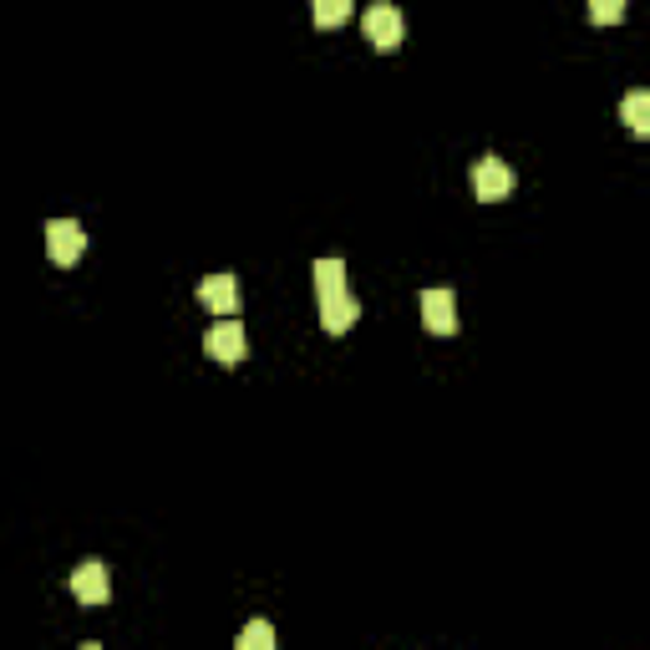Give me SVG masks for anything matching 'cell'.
<instances>
[{"instance_id": "cell-1", "label": "cell", "mask_w": 650, "mask_h": 650, "mask_svg": "<svg viewBox=\"0 0 650 650\" xmlns=\"http://www.w3.org/2000/svg\"><path fill=\"white\" fill-rule=\"evenodd\" d=\"M361 36H366L376 52H397V46L407 42V21H401L397 5H387V0H381V5H372V11H366V21H361Z\"/></svg>"}, {"instance_id": "cell-2", "label": "cell", "mask_w": 650, "mask_h": 650, "mask_svg": "<svg viewBox=\"0 0 650 650\" xmlns=\"http://www.w3.org/2000/svg\"><path fill=\"white\" fill-rule=\"evenodd\" d=\"M204 351L219 361V366H239V361L250 356V335H244V326H239L235 316H224L219 326L204 335Z\"/></svg>"}, {"instance_id": "cell-3", "label": "cell", "mask_w": 650, "mask_h": 650, "mask_svg": "<svg viewBox=\"0 0 650 650\" xmlns=\"http://www.w3.org/2000/svg\"><path fill=\"white\" fill-rule=\"evenodd\" d=\"M46 254H52V264H77L87 254V235L77 219H52L46 224Z\"/></svg>"}, {"instance_id": "cell-4", "label": "cell", "mask_w": 650, "mask_h": 650, "mask_svg": "<svg viewBox=\"0 0 650 650\" xmlns=\"http://www.w3.org/2000/svg\"><path fill=\"white\" fill-rule=\"evenodd\" d=\"M472 194L483 198V204H499V198H509L513 194L509 163H499V158H478V163H472Z\"/></svg>"}, {"instance_id": "cell-5", "label": "cell", "mask_w": 650, "mask_h": 650, "mask_svg": "<svg viewBox=\"0 0 650 650\" xmlns=\"http://www.w3.org/2000/svg\"><path fill=\"white\" fill-rule=\"evenodd\" d=\"M422 326H427L432 335H457V300H453V290H427L422 295Z\"/></svg>"}, {"instance_id": "cell-6", "label": "cell", "mask_w": 650, "mask_h": 650, "mask_svg": "<svg viewBox=\"0 0 650 650\" xmlns=\"http://www.w3.org/2000/svg\"><path fill=\"white\" fill-rule=\"evenodd\" d=\"M71 595L82 600V605H107L112 584H107V569L98 559H87L82 569H71Z\"/></svg>"}, {"instance_id": "cell-7", "label": "cell", "mask_w": 650, "mask_h": 650, "mask_svg": "<svg viewBox=\"0 0 650 650\" xmlns=\"http://www.w3.org/2000/svg\"><path fill=\"white\" fill-rule=\"evenodd\" d=\"M198 300H204L214 316H235V310H239V285H235V275H208V280H198Z\"/></svg>"}, {"instance_id": "cell-8", "label": "cell", "mask_w": 650, "mask_h": 650, "mask_svg": "<svg viewBox=\"0 0 650 650\" xmlns=\"http://www.w3.org/2000/svg\"><path fill=\"white\" fill-rule=\"evenodd\" d=\"M356 320H361L356 295H331V300H320V326H326V335H346Z\"/></svg>"}, {"instance_id": "cell-9", "label": "cell", "mask_w": 650, "mask_h": 650, "mask_svg": "<svg viewBox=\"0 0 650 650\" xmlns=\"http://www.w3.org/2000/svg\"><path fill=\"white\" fill-rule=\"evenodd\" d=\"M316 295L320 300L346 295V260H316Z\"/></svg>"}, {"instance_id": "cell-10", "label": "cell", "mask_w": 650, "mask_h": 650, "mask_svg": "<svg viewBox=\"0 0 650 650\" xmlns=\"http://www.w3.org/2000/svg\"><path fill=\"white\" fill-rule=\"evenodd\" d=\"M620 117L636 138H650V92H630V98L620 102Z\"/></svg>"}, {"instance_id": "cell-11", "label": "cell", "mask_w": 650, "mask_h": 650, "mask_svg": "<svg viewBox=\"0 0 650 650\" xmlns=\"http://www.w3.org/2000/svg\"><path fill=\"white\" fill-rule=\"evenodd\" d=\"M310 15H316L320 31H335L351 21V0H310Z\"/></svg>"}, {"instance_id": "cell-12", "label": "cell", "mask_w": 650, "mask_h": 650, "mask_svg": "<svg viewBox=\"0 0 650 650\" xmlns=\"http://www.w3.org/2000/svg\"><path fill=\"white\" fill-rule=\"evenodd\" d=\"M235 646L239 650H270V646H275V630H270L264 620H254V625H244V630H239Z\"/></svg>"}, {"instance_id": "cell-13", "label": "cell", "mask_w": 650, "mask_h": 650, "mask_svg": "<svg viewBox=\"0 0 650 650\" xmlns=\"http://www.w3.org/2000/svg\"><path fill=\"white\" fill-rule=\"evenodd\" d=\"M625 15V0H590V21L595 26H615Z\"/></svg>"}]
</instances>
